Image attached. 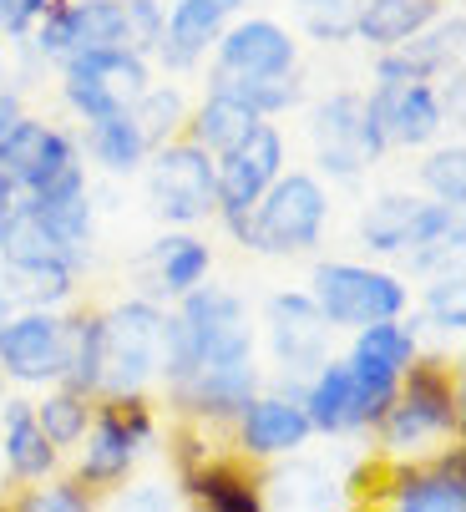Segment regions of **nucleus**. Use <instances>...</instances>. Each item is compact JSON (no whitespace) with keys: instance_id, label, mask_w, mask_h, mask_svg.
Returning a JSON list of instances; mask_svg holds the SVG:
<instances>
[{"instance_id":"36","label":"nucleus","mask_w":466,"mask_h":512,"mask_svg":"<svg viewBox=\"0 0 466 512\" xmlns=\"http://www.w3.org/2000/svg\"><path fill=\"white\" fill-rule=\"evenodd\" d=\"M127 6V26H132V51L152 56L163 36V0H122Z\"/></svg>"},{"instance_id":"32","label":"nucleus","mask_w":466,"mask_h":512,"mask_svg":"<svg viewBox=\"0 0 466 512\" xmlns=\"http://www.w3.org/2000/svg\"><path fill=\"white\" fill-rule=\"evenodd\" d=\"M421 315L436 335L446 340H461L466 330V300H461V269H446V274H431L426 295H421Z\"/></svg>"},{"instance_id":"16","label":"nucleus","mask_w":466,"mask_h":512,"mask_svg":"<svg viewBox=\"0 0 466 512\" xmlns=\"http://www.w3.org/2000/svg\"><path fill=\"white\" fill-rule=\"evenodd\" d=\"M41 224L51 229V239L71 254V259H92V188H87V173H82V163L76 168H66L51 188H41V193H31V198H21Z\"/></svg>"},{"instance_id":"1","label":"nucleus","mask_w":466,"mask_h":512,"mask_svg":"<svg viewBox=\"0 0 466 512\" xmlns=\"http://www.w3.org/2000/svg\"><path fill=\"white\" fill-rule=\"evenodd\" d=\"M158 381L173 406L193 421H233L259 396L254 320L249 305L223 284H198L163 315V365Z\"/></svg>"},{"instance_id":"34","label":"nucleus","mask_w":466,"mask_h":512,"mask_svg":"<svg viewBox=\"0 0 466 512\" xmlns=\"http://www.w3.org/2000/svg\"><path fill=\"white\" fill-rule=\"evenodd\" d=\"M421 183H426V198L431 203L461 213V203H466V153L456 148V142H451V148H436L421 163Z\"/></svg>"},{"instance_id":"27","label":"nucleus","mask_w":466,"mask_h":512,"mask_svg":"<svg viewBox=\"0 0 466 512\" xmlns=\"http://www.w3.org/2000/svg\"><path fill=\"white\" fill-rule=\"evenodd\" d=\"M183 492L193 502H203V512H264L259 482L228 462H213V457H203L198 467L183 472Z\"/></svg>"},{"instance_id":"6","label":"nucleus","mask_w":466,"mask_h":512,"mask_svg":"<svg viewBox=\"0 0 466 512\" xmlns=\"http://www.w3.org/2000/svg\"><path fill=\"white\" fill-rule=\"evenodd\" d=\"M82 457H76V482L87 492H107L117 482L132 477L142 447L158 442V421H152V406L142 396H127V401H97L92 411V426L82 436Z\"/></svg>"},{"instance_id":"12","label":"nucleus","mask_w":466,"mask_h":512,"mask_svg":"<svg viewBox=\"0 0 466 512\" xmlns=\"http://www.w3.org/2000/svg\"><path fill=\"white\" fill-rule=\"evenodd\" d=\"M284 173V132L274 122H259L239 148L213 158V183H218V218H244Z\"/></svg>"},{"instance_id":"9","label":"nucleus","mask_w":466,"mask_h":512,"mask_svg":"<svg viewBox=\"0 0 466 512\" xmlns=\"http://www.w3.org/2000/svg\"><path fill=\"white\" fill-rule=\"evenodd\" d=\"M264 325H269V350H274V365L284 376V391L299 396V386L330 360L335 330L320 320L315 300H309L304 289H279V295H269Z\"/></svg>"},{"instance_id":"13","label":"nucleus","mask_w":466,"mask_h":512,"mask_svg":"<svg viewBox=\"0 0 466 512\" xmlns=\"http://www.w3.org/2000/svg\"><path fill=\"white\" fill-rule=\"evenodd\" d=\"M66 168H76V142L41 117H21L0 137V188L11 198H31L51 188Z\"/></svg>"},{"instance_id":"10","label":"nucleus","mask_w":466,"mask_h":512,"mask_svg":"<svg viewBox=\"0 0 466 512\" xmlns=\"http://www.w3.org/2000/svg\"><path fill=\"white\" fill-rule=\"evenodd\" d=\"M71 355V315L61 310H16L0 325V376L16 386H61Z\"/></svg>"},{"instance_id":"37","label":"nucleus","mask_w":466,"mask_h":512,"mask_svg":"<svg viewBox=\"0 0 466 512\" xmlns=\"http://www.w3.org/2000/svg\"><path fill=\"white\" fill-rule=\"evenodd\" d=\"M112 512H178V497L163 487V482H142V487H127Z\"/></svg>"},{"instance_id":"19","label":"nucleus","mask_w":466,"mask_h":512,"mask_svg":"<svg viewBox=\"0 0 466 512\" xmlns=\"http://www.w3.org/2000/svg\"><path fill=\"white\" fill-rule=\"evenodd\" d=\"M456 46H461V16H441L436 26L401 41L396 51H380L375 56V82H391V87L426 82L431 87V77H441V71L456 61Z\"/></svg>"},{"instance_id":"11","label":"nucleus","mask_w":466,"mask_h":512,"mask_svg":"<svg viewBox=\"0 0 466 512\" xmlns=\"http://www.w3.org/2000/svg\"><path fill=\"white\" fill-rule=\"evenodd\" d=\"M299 46L274 16H244L228 21V31L213 46L208 61V87L218 82H259V77H294Z\"/></svg>"},{"instance_id":"38","label":"nucleus","mask_w":466,"mask_h":512,"mask_svg":"<svg viewBox=\"0 0 466 512\" xmlns=\"http://www.w3.org/2000/svg\"><path fill=\"white\" fill-rule=\"evenodd\" d=\"M51 0H0V31L6 36H31V26L41 21V11Z\"/></svg>"},{"instance_id":"30","label":"nucleus","mask_w":466,"mask_h":512,"mask_svg":"<svg viewBox=\"0 0 466 512\" xmlns=\"http://www.w3.org/2000/svg\"><path fill=\"white\" fill-rule=\"evenodd\" d=\"M31 411H36V426H41V436H46V442L61 452V447H76V442L87 436L97 401L76 396V391H66V386H51L41 401H31Z\"/></svg>"},{"instance_id":"35","label":"nucleus","mask_w":466,"mask_h":512,"mask_svg":"<svg viewBox=\"0 0 466 512\" xmlns=\"http://www.w3.org/2000/svg\"><path fill=\"white\" fill-rule=\"evenodd\" d=\"M11 512H97V502L76 477H51L46 487H31Z\"/></svg>"},{"instance_id":"3","label":"nucleus","mask_w":466,"mask_h":512,"mask_svg":"<svg viewBox=\"0 0 466 512\" xmlns=\"http://www.w3.org/2000/svg\"><path fill=\"white\" fill-rule=\"evenodd\" d=\"M163 305L158 300H117L97 310V401H127L158 381L163 365Z\"/></svg>"},{"instance_id":"20","label":"nucleus","mask_w":466,"mask_h":512,"mask_svg":"<svg viewBox=\"0 0 466 512\" xmlns=\"http://www.w3.org/2000/svg\"><path fill=\"white\" fill-rule=\"evenodd\" d=\"M391 512H466L461 447L441 452L426 467H401L391 477Z\"/></svg>"},{"instance_id":"41","label":"nucleus","mask_w":466,"mask_h":512,"mask_svg":"<svg viewBox=\"0 0 466 512\" xmlns=\"http://www.w3.org/2000/svg\"><path fill=\"white\" fill-rule=\"evenodd\" d=\"M11 203H16V198H11L6 188H0V224H6V213H11Z\"/></svg>"},{"instance_id":"29","label":"nucleus","mask_w":466,"mask_h":512,"mask_svg":"<svg viewBox=\"0 0 466 512\" xmlns=\"http://www.w3.org/2000/svg\"><path fill=\"white\" fill-rule=\"evenodd\" d=\"M127 117H132V127L142 132L147 153H158L163 142L183 137V127H188V97H183V87H147V92L127 107Z\"/></svg>"},{"instance_id":"21","label":"nucleus","mask_w":466,"mask_h":512,"mask_svg":"<svg viewBox=\"0 0 466 512\" xmlns=\"http://www.w3.org/2000/svg\"><path fill=\"white\" fill-rule=\"evenodd\" d=\"M0 462H6V472L16 482H51L61 467V452L41 436L26 396L0 401Z\"/></svg>"},{"instance_id":"5","label":"nucleus","mask_w":466,"mask_h":512,"mask_svg":"<svg viewBox=\"0 0 466 512\" xmlns=\"http://www.w3.org/2000/svg\"><path fill=\"white\" fill-rule=\"evenodd\" d=\"M309 300H315L320 320L330 330H365V325H385L401 320L411 305V289L401 274L391 269H370L355 259H320L309 269Z\"/></svg>"},{"instance_id":"15","label":"nucleus","mask_w":466,"mask_h":512,"mask_svg":"<svg viewBox=\"0 0 466 512\" xmlns=\"http://www.w3.org/2000/svg\"><path fill=\"white\" fill-rule=\"evenodd\" d=\"M233 421H239V452L254 457V462L299 457V447L315 436L299 396H289V391H259Z\"/></svg>"},{"instance_id":"39","label":"nucleus","mask_w":466,"mask_h":512,"mask_svg":"<svg viewBox=\"0 0 466 512\" xmlns=\"http://www.w3.org/2000/svg\"><path fill=\"white\" fill-rule=\"evenodd\" d=\"M21 117H26V112H21V92H16V87H0V137H6Z\"/></svg>"},{"instance_id":"40","label":"nucleus","mask_w":466,"mask_h":512,"mask_svg":"<svg viewBox=\"0 0 466 512\" xmlns=\"http://www.w3.org/2000/svg\"><path fill=\"white\" fill-rule=\"evenodd\" d=\"M11 315H16V305H11V300H6V289H0V325H6V320H11Z\"/></svg>"},{"instance_id":"42","label":"nucleus","mask_w":466,"mask_h":512,"mask_svg":"<svg viewBox=\"0 0 466 512\" xmlns=\"http://www.w3.org/2000/svg\"><path fill=\"white\" fill-rule=\"evenodd\" d=\"M0 51H6V31H0Z\"/></svg>"},{"instance_id":"23","label":"nucleus","mask_w":466,"mask_h":512,"mask_svg":"<svg viewBox=\"0 0 466 512\" xmlns=\"http://www.w3.org/2000/svg\"><path fill=\"white\" fill-rule=\"evenodd\" d=\"M299 406H304V416H309V431H325V436L365 431L360 396H355V376H350V365L335 360V355L299 386Z\"/></svg>"},{"instance_id":"26","label":"nucleus","mask_w":466,"mask_h":512,"mask_svg":"<svg viewBox=\"0 0 466 512\" xmlns=\"http://www.w3.org/2000/svg\"><path fill=\"white\" fill-rule=\"evenodd\" d=\"M147 269H152V289L158 295H193L198 284H208V269H213V249L198 239V234H163L158 244L147 249Z\"/></svg>"},{"instance_id":"4","label":"nucleus","mask_w":466,"mask_h":512,"mask_svg":"<svg viewBox=\"0 0 466 512\" xmlns=\"http://www.w3.org/2000/svg\"><path fill=\"white\" fill-rule=\"evenodd\" d=\"M385 457H411L431 442L461 436V391L436 360H416L396 386V401L375 421Z\"/></svg>"},{"instance_id":"31","label":"nucleus","mask_w":466,"mask_h":512,"mask_svg":"<svg viewBox=\"0 0 466 512\" xmlns=\"http://www.w3.org/2000/svg\"><path fill=\"white\" fill-rule=\"evenodd\" d=\"M87 153H92L107 173L127 178V173H137V168L147 163V142H142V132L132 127V117L122 112V117H102V122L87 127Z\"/></svg>"},{"instance_id":"14","label":"nucleus","mask_w":466,"mask_h":512,"mask_svg":"<svg viewBox=\"0 0 466 512\" xmlns=\"http://www.w3.org/2000/svg\"><path fill=\"white\" fill-rule=\"evenodd\" d=\"M365 112L385 127V142L391 148H426L446 132V107L436 97V87L411 82V87H391V82H375L370 92H360Z\"/></svg>"},{"instance_id":"17","label":"nucleus","mask_w":466,"mask_h":512,"mask_svg":"<svg viewBox=\"0 0 466 512\" xmlns=\"http://www.w3.org/2000/svg\"><path fill=\"white\" fill-rule=\"evenodd\" d=\"M315 163L335 183H355L370 163L360 153V92H335L315 107Z\"/></svg>"},{"instance_id":"24","label":"nucleus","mask_w":466,"mask_h":512,"mask_svg":"<svg viewBox=\"0 0 466 512\" xmlns=\"http://www.w3.org/2000/svg\"><path fill=\"white\" fill-rule=\"evenodd\" d=\"M61 77H76V82L97 87L117 112H127V107L152 87L147 56H137V51H82V56H71V61L61 66Z\"/></svg>"},{"instance_id":"43","label":"nucleus","mask_w":466,"mask_h":512,"mask_svg":"<svg viewBox=\"0 0 466 512\" xmlns=\"http://www.w3.org/2000/svg\"><path fill=\"white\" fill-rule=\"evenodd\" d=\"M0 381H6V376H0Z\"/></svg>"},{"instance_id":"18","label":"nucleus","mask_w":466,"mask_h":512,"mask_svg":"<svg viewBox=\"0 0 466 512\" xmlns=\"http://www.w3.org/2000/svg\"><path fill=\"white\" fill-rule=\"evenodd\" d=\"M233 16H223L213 0H173L163 11V36H158V56L168 71H193L208 61V51L218 46V36L228 31Z\"/></svg>"},{"instance_id":"22","label":"nucleus","mask_w":466,"mask_h":512,"mask_svg":"<svg viewBox=\"0 0 466 512\" xmlns=\"http://www.w3.org/2000/svg\"><path fill=\"white\" fill-rule=\"evenodd\" d=\"M264 512H345V482H335L320 462H279L259 482Z\"/></svg>"},{"instance_id":"7","label":"nucleus","mask_w":466,"mask_h":512,"mask_svg":"<svg viewBox=\"0 0 466 512\" xmlns=\"http://www.w3.org/2000/svg\"><path fill=\"white\" fill-rule=\"evenodd\" d=\"M446 239H461V213L416 193H380L360 213V244L385 259H411Z\"/></svg>"},{"instance_id":"28","label":"nucleus","mask_w":466,"mask_h":512,"mask_svg":"<svg viewBox=\"0 0 466 512\" xmlns=\"http://www.w3.org/2000/svg\"><path fill=\"white\" fill-rule=\"evenodd\" d=\"M259 122H264V117H254L244 102L208 92V97L198 102V112H188L183 137L193 142V148H203L208 158H218V153H228V148H239V142H244V137H249Z\"/></svg>"},{"instance_id":"33","label":"nucleus","mask_w":466,"mask_h":512,"mask_svg":"<svg viewBox=\"0 0 466 512\" xmlns=\"http://www.w3.org/2000/svg\"><path fill=\"white\" fill-rule=\"evenodd\" d=\"M355 11L360 0H294V21L304 26V36H315L325 46L355 41Z\"/></svg>"},{"instance_id":"2","label":"nucleus","mask_w":466,"mask_h":512,"mask_svg":"<svg viewBox=\"0 0 466 512\" xmlns=\"http://www.w3.org/2000/svg\"><path fill=\"white\" fill-rule=\"evenodd\" d=\"M330 224V193L325 183L309 173V168H289L274 178V188L244 213V218H228V234L239 239L254 254L269 259H289V254H309L325 239Z\"/></svg>"},{"instance_id":"25","label":"nucleus","mask_w":466,"mask_h":512,"mask_svg":"<svg viewBox=\"0 0 466 512\" xmlns=\"http://www.w3.org/2000/svg\"><path fill=\"white\" fill-rule=\"evenodd\" d=\"M441 21V0H360L355 36L375 51H396L401 41L421 36Z\"/></svg>"},{"instance_id":"8","label":"nucleus","mask_w":466,"mask_h":512,"mask_svg":"<svg viewBox=\"0 0 466 512\" xmlns=\"http://www.w3.org/2000/svg\"><path fill=\"white\" fill-rule=\"evenodd\" d=\"M147 198L158 218L178 229H193L203 218H218V183H213V158L193 148L188 137L163 142L158 153H147Z\"/></svg>"}]
</instances>
